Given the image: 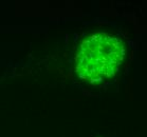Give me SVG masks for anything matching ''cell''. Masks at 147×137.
<instances>
[{"instance_id":"cell-1","label":"cell","mask_w":147,"mask_h":137,"mask_svg":"<svg viewBox=\"0 0 147 137\" xmlns=\"http://www.w3.org/2000/svg\"><path fill=\"white\" fill-rule=\"evenodd\" d=\"M125 56L120 38L106 33L88 37L80 44L76 56V72L80 78L98 82L114 76Z\"/></svg>"}]
</instances>
